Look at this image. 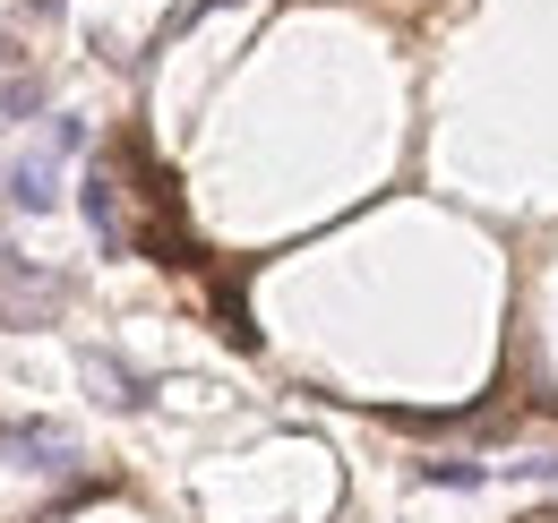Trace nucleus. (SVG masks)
<instances>
[{"mask_svg":"<svg viewBox=\"0 0 558 523\" xmlns=\"http://www.w3.org/2000/svg\"><path fill=\"white\" fill-rule=\"evenodd\" d=\"M0 455L17 463V472H44V481L77 472V447L52 429V421H9V429H0Z\"/></svg>","mask_w":558,"mask_h":523,"instance_id":"1","label":"nucleus"},{"mask_svg":"<svg viewBox=\"0 0 558 523\" xmlns=\"http://www.w3.org/2000/svg\"><path fill=\"white\" fill-rule=\"evenodd\" d=\"M77 206H86L95 241L121 258V250H130V223H121V181H112V172H86V181H77Z\"/></svg>","mask_w":558,"mask_h":523,"instance_id":"2","label":"nucleus"},{"mask_svg":"<svg viewBox=\"0 0 558 523\" xmlns=\"http://www.w3.org/2000/svg\"><path fill=\"white\" fill-rule=\"evenodd\" d=\"M35 112H44V77H9L0 86V130H26Z\"/></svg>","mask_w":558,"mask_h":523,"instance_id":"3","label":"nucleus"},{"mask_svg":"<svg viewBox=\"0 0 558 523\" xmlns=\"http://www.w3.org/2000/svg\"><path fill=\"white\" fill-rule=\"evenodd\" d=\"M86 378H104V387H121V394H112V403H130V412H138V403H146V378H138V369H130V361H112V352H95V361H86Z\"/></svg>","mask_w":558,"mask_h":523,"instance_id":"4","label":"nucleus"},{"mask_svg":"<svg viewBox=\"0 0 558 523\" xmlns=\"http://www.w3.org/2000/svg\"><path fill=\"white\" fill-rule=\"evenodd\" d=\"M421 481H429V489H482L489 472H482V463H464V455H447V463H421Z\"/></svg>","mask_w":558,"mask_h":523,"instance_id":"5","label":"nucleus"},{"mask_svg":"<svg viewBox=\"0 0 558 523\" xmlns=\"http://www.w3.org/2000/svg\"><path fill=\"white\" fill-rule=\"evenodd\" d=\"M61 9H70V0H26V17H61Z\"/></svg>","mask_w":558,"mask_h":523,"instance_id":"6","label":"nucleus"}]
</instances>
